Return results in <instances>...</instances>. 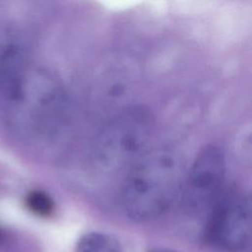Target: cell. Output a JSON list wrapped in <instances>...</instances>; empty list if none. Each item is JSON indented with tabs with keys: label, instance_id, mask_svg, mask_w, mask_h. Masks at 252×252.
Here are the masks:
<instances>
[{
	"label": "cell",
	"instance_id": "6da1fadb",
	"mask_svg": "<svg viewBox=\"0 0 252 252\" xmlns=\"http://www.w3.org/2000/svg\"><path fill=\"white\" fill-rule=\"evenodd\" d=\"M186 169L181 157L171 150L144 154L132 166L121 189V206L134 221L162 215L179 195Z\"/></svg>",
	"mask_w": 252,
	"mask_h": 252
},
{
	"label": "cell",
	"instance_id": "5b68a950",
	"mask_svg": "<svg viewBox=\"0 0 252 252\" xmlns=\"http://www.w3.org/2000/svg\"><path fill=\"white\" fill-rule=\"evenodd\" d=\"M75 252H123L119 240L108 233L91 231L82 235L75 246Z\"/></svg>",
	"mask_w": 252,
	"mask_h": 252
},
{
	"label": "cell",
	"instance_id": "ba28073f",
	"mask_svg": "<svg viewBox=\"0 0 252 252\" xmlns=\"http://www.w3.org/2000/svg\"><path fill=\"white\" fill-rule=\"evenodd\" d=\"M146 252H178V251L168 247H163V246H152L148 248Z\"/></svg>",
	"mask_w": 252,
	"mask_h": 252
},
{
	"label": "cell",
	"instance_id": "8992f818",
	"mask_svg": "<svg viewBox=\"0 0 252 252\" xmlns=\"http://www.w3.org/2000/svg\"><path fill=\"white\" fill-rule=\"evenodd\" d=\"M27 209L39 218H49L53 215L55 205L53 199L42 190H32L25 198Z\"/></svg>",
	"mask_w": 252,
	"mask_h": 252
},
{
	"label": "cell",
	"instance_id": "277c9868",
	"mask_svg": "<svg viewBox=\"0 0 252 252\" xmlns=\"http://www.w3.org/2000/svg\"><path fill=\"white\" fill-rule=\"evenodd\" d=\"M224 156L215 145L205 147L185 172L180 193L183 206L190 212L210 209L222 192Z\"/></svg>",
	"mask_w": 252,
	"mask_h": 252
},
{
	"label": "cell",
	"instance_id": "3957f363",
	"mask_svg": "<svg viewBox=\"0 0 252 252\" xmlns=\"http://www.w3.org/2000/svg\"><path fill=\"white\" fill-rule=\"evenodd\" d=\"M204 237L227 252H240L251 239V201L241 189L222 190L210 210Z\"/></svg>",
	"mask_w": 252,
	"mask_h": 252
},
{
	"label": "cell",
	"instance_id": "7a4b0ae2",
	"mask_svg": "<svg viewBox=\"0 0 252 252\" xmlns=\"http://www.w3.org/2000/svg\"><path fill=\"white\" fill-rule=\"evenodd\" d=\"M153 129V118L147 109L133 107L114 117L98 134L94 158L105 170L132 166L144 154Z\"/></svg>",
	"mask_w": 252,
	"mask_h": 252
},
{
	"label": "cell",
	"instance_id": "52a82bcc",
	"mask_svg": "<svg viewBox=\"0 0 252 252\" xmlns=\"http://www.w3.org/2000/svg\"><path fill=\"white\" fill-rule=\"evenodd\" d=\"M9 241V234L5 228L0 226V248L5 246Z\"/></svg>",
	"mask_w": 252,
	"mask_h": 252
}]
</instances>
